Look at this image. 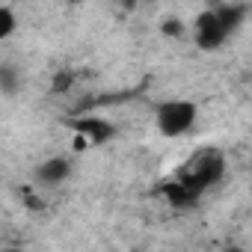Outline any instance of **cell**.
<instances>
[{
    "instance_id": "2",
    "label": "cell",
    "mask_w": 252,
    "mask_h": 252,
    "mask_svg": "<svg viewBox=\"0 0 252 252\" xmlns=\"http://www.w3.org/2000/svg\"><path fill=\"white\" fill-rule=\"evenodd\" d=\"M199 119V107L187 98H172L158 104L155 110V125L163 137H184Z\"/></svg>"
},
{
    "instance_id": "9",
    "label": "cell",
    "mask_w": 252,
    "mask_h": 252,
    "mask_svg": "<svg viewBox=\"0 0 252 252\" xmlns=\"http://www.w3.org/2000/svg\"><path fill=\"white\" fill-rule=\"evenodd\" d=\"M160 30H163V36H166V39H181V36H184V30H187V27H184V24H181V21H178V18H166V21H163V27H160Z\"/></svg>"
},
{
    "instance_id": "4",
    "label": "cell",
    "mask_w": 252,
    "mask_h": 252,
    "mask_svg": "<svg viewBox=\"0 0 252 252\" xmlns=\"http://www.w3.org/2000/svg\"><path fill=\"white\" fill-rule=\"evenodd\" d=\"M65 125H68L77 137H83L86 143H92V146H104V143H110L116 137L113 122H107L104 116H95V113H77Z\"/></svg>"
},
{
    "instance_id": "5",
    "label": "cell",
    "mask_w": 252,
    "mask_h": 252,
    "mask_svg": "<svg viewBox=\"0 0 252 252\" xmlns=\"http://www.w3.org/2000/svg\"><path fill=\"white\" fill-rule=\"evenodd\" d=\"M71 169H74L71 158H65V155H57V158H45V160L36 166L33 178H36L42 187H60L63 181H68Z\"/></svg>"
},
{
    "instance_id": "12",
    "label": "cell",
    "mask_w": 252,
    "mask_h": 252,
    "mask_svg": "<svg viewBox=\"0 0 252 252\" xmlns=\"http://www.w3.org/2000/svg\"><path fill=\"white\" fill-rule=\"evenodd\" d=\"M143 3H158V0H143Z\"/></svg>"
},
{
    "instance_id": "8",
    "label": "cell",
    "mask_w": 252,
    "mask_h": 252,
    "mask_svg": "<svg viewBox=\"0 0 252 252\" xmlns=\"http://www.w3.org/2000/svg\"><path fill=\"white\" fill-rule=\"evenodd\" d=\"M18 30V18L12 6H0V39H9Z\"/></svg>"
},
{
    "instance_id": "1",
    "label": "cell",
    "mask_w": 252,
    "mask_h": 252,
    "mask_svg": "<svg viewBox=\"0 0 252 252\" xmlns=\"http://www.w3.org/2000/svg\"><path fill=\"white\" fill-rule=\"evenodd\" d=\"M175 178H181L193 193L202 196L205 190H211L214 184H220L225 178V155L220 149H202L190 158V163H184L178 169Z\"/></svg>"
},
{
    "instance_id": "6",
    "label": "cell",
    "mask_w": 252,
    "mask_h": 252,
    "mask_svg": "<svg viewBox=\"0 0 252 252\" xmlns=\"http://www.w3.org/2000/svg\"><path fill=\"white\" fill-rule=\"evenodd\" d=\"M160 193L166 196V202L172 205V208H193L202 196L199 193H193L181 178H172V181H163L160 184Z\"/></svg>"
},
{
    "instance_id": "11",
    "label": "cell",
    "mask_w": 252,
    "mask_h": 252,
    "mask_svg": "<svg viewBox=\"0 0 252 252\" xmlns=\"http://www.w3.org/2000/svg\"><path fill=\"white\" fill-rule=\"evenodd\" d=\"M116 3H119V9H125V12H134L143 0H116Z\"/></svg>"
},
{
    "instance_id": "3",
    "label": "cell",
    "mask_w": 252,
    "mask_h": 252,
    "mask_svg": "<svg viewBox=\"0 0 252 252\" xmlns=\"http://www.w3.org/2000/svg\"><path fill=\"white\" fill-rule=\"evenodd\" d=\"M228 36H231V30L222 24L220 12L214 6L196 15V21H193V42H196L199 51H220Z\"/></svg>"
},
{
    "instance_id": "10",
    "label": "cell",
    "mask_w": 252,
    "mask_h": 252,
    "mask_svg": "<svg viewBox=\"0 0 252 252\" xmlns=\"http://www.w3.org/2000/svg\"><path fill=\"white\" fill-rule=\"evenodd\" d=\"M71 83H74V74L65 68V71H60V74L54 77V86H51V89H54L57 95H63V92H68V89H71Z\"/></svg>"
},
{
    "instance_id": "7",
    "label": "cell",
    "mask_w": 252,
    "mask_h": 252,
    "mask_svg": "<svg viewBox=\"0 0 252 252\" xmlns=\"http://www.w3.org/2000/svg\"><path fill=\"white\" fill-rule=\"evenodd\" d=\"M18 86H21V80H18V71H15V65L3 63V65H0V92H3L6 98H12V95L18 92Z\"/></svg>"
}]
</instances>
